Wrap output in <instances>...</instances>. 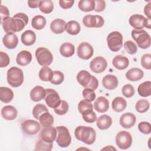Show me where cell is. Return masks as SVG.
I'll return each instance as SVG.
<instances>
[{"label":"cell","instance_id":"19","mask_svg":"<svg viewBox=\"0 0 151 151\" xmlns=\"http://www.w3.org/2000/svg\"><path fill=\"white\" fill-rule=\"evenodd\" d=\"M32 60L31 53L27 50L20 51L17 55V63L21 66H25L28 65Z\"/></svg>","mask_w":151,"mask_h":151},{"label":"cell","instance_id":"31","mask_svg":"<svg viewBox=\"0 0 151 151\" xmlns=\"http://www.w3.org/2000/svg\"><path fill=\"white\" fill-rule=\"evenodd\" d=\"M75 52V47L71 42H64L60 48V54L64 57H71Z\"/></svg>","mask_w":151,"mask_h":151},{"label":"cell","instance_id":"61","mask_svg":"<svg viewBox=\"0 0 151 151\" xmlns=\"http://www.w3.org/2000/svg\"><path fill=\"white\" fill-rule=\"evenodd\" d=\"M116 150V149L114 148L113 146L109 145V146H106L105 147H103V149H101V150Z\"/></svg>","mask_w":151,"mask_h":151},{"label":"cell","instance_id":"20","mask_svg":"<svg viewBox=\"0 0 151 151\" xmlns=\"http://www.w3.org/2000/svg\"><path fill=\"white\" fill-rule=\"evenodd\" d=\"M93 76L86 70H81L78 73L76 78L78 83L84 87L87 88L92 80Z\"/></svg>","mask_w":151,"mask_h":151},{"label":"cell","instance_id":"58","mask_svg":"<svg viewBox=\"0 0 151 151\" xmlns=\"http://www.w3.org/2000/svg\"><path fill=\"white\" fill-rule=\"evenodd\" d=\"M41 1H28V5L31 8H37L39 6Z\"/></svg>","mask_w":151,"mask_h":151},{"label":"cell","instance_id":"5","mask_svg":"<svg viewBox=\"0 0 151 151\" xmlns=\"http://www.w3.org/2000/svg\"><path fill=\"white\" fill-rule=\"evenodd\" d=\"M107 42L111 51L117 52L123 46V35L119 31H113L107 35Z\"/></svg>","mask_w":151,"mask_h":151},{"label":"cell","instance_id":"49","mask_svg":"<svg viewBox=\"0 0 151 151\" xmlns=\"http://www.w3.org/2000/svg\"><path fill=\"white\" fill-rule=\"evenodd\" d=\"M82 117L83 120L89 123H93L94 122H96L97 119V116L96 113L93 111V110H90L88 111H87L82 114Z\"/></svg>","mask_w":151,"mask_h":151},{"label":"cell","instance_id":"53","mask_svg":"<svg viewBox=\"0 0 151 151\" xmlns=\"http://www.w3.org/2000/svg\"><path fill=\"white\" fill-rule=\"evenodd\" d=\"M106 8V2L103 0H96L95 1V8L94 11L99 12L104 10Z\"/></svg>","mask_w":151,"mask_h":151},{"label":"cell","instance_id":"57","mask_svg":"<svg viewBox=\"0 0 151 151\" xmlns=\"http://www.w3.org/2000/svg\"><path fill=\"white\" fill-rule=\"evenodd\" d=\"M150 2L146 4L144 8V13L149 18H151V6Z\"/></svg>","mask_w":151,"mask_h":151},{"label":"cell","instance_id":"32","mask_svg":"<svg viewBox=\"0 0 151 151\" xmlns=\"http://www.w3.org/2000/svg\"><path fill=\"white\" fill-rule=\"evenodd\" d=\"M81 28L79 23L76 21H70L65 25V31L68 34L75 35L80 31Z\"/></svg>","mask_w":151,"mask_h":151},{"label":"cell","instance_id":"1","mask_svg":"<svg viewBox=\"0 0 151 151\" xmlns=\"http://www.w3.org/2000/svg\"><path fill=\"white\" fill-rule=\"evenodd\" d=\"M74 135L77 140L87 145L94 143L96 137L94 129L91 127L85 126H77L75 129Z\"/></svg>","mask_w":151,"mask_h":151},{"label":"cell","instance_id":"10","mask_svg":"<svg viewBox=\"0 0 151 151\" xmlns=\"http://www.w3.org/2000/svg\"><path fill=\"white\" fill-rule=\"evenodd\" d=\"M107 62L106 60L101 56L93 58L90 63V68L92 71L96 73H103L106 69Z\"/></svg>","mask_w":151,"mask_h":151},{"label":"cell","instance_id":"51","mask_svg":"<svg viewBox=\"0 0 151 151\" xmlns=\"http://www.w3.org/2000/svg\"><path fill=\"white\" fill-rule=\"evenodd\" d=\"M139 131L145 134H148L151 132V125L147 122H142L138 124Z\"/></svg>","mask_w":151,"mask_h":151},{"label":"cell","instance_id":"48","mask_svg":"<svg viewBox=\"0 0 151 151\" xmlns=\"http://www.w3.org/2000/svg\"><path fill=\"white\" fill-rule=\"evenodd\" d=\"M122 93L123 95L127 97V98H130L132 97L135 93L134 88L133 86L130 84H127L124 85L122 88Z\"/></svg>","mask_w":151,"mask_h":151},{"label":"cell","instance_id":"18","mask_svg":"<svg viewBox=\"0 0 151 151\" xmlns=\"http://www.w3.org/2000/svg\"><path fill=\"white\" fill-rule=\"evenodd\" d=\"M46 90L40 86H36L30 91L31 99L35 102H38L45 98Z\"/></svg>","mask_w":151,"mask_h":151},{"label":"cell","instance_id":"33","mask_svg":"<svg viewBox=\"0 0 151 151\" xmlns=\"http://www.w3.org/2000/svg\"><path fill=\"white\" fill-rule=\"evenodd\" d=\"M138 94L142 97H148L151 94V82L146 81L141 83L137 88Z\"/></svg>","mask_w":151,"mask_h":151},{"label":"cell","instance_id":"3","mask_svg":"<svg viewBox=\"0 0 151 151\" xmlns=\"http://www.w3.org/2000/svg\"><path fill=\"white\" fill-rule=\"evenodd\" d=\"M132 37L140 48L147 49L150 47V36L145 30L134 29L132 31Z\"/></svg>","mask_w":151,"mask_h":151},{"label":"cell","instance_id":"11","mask_svg":"<svg viewBox=\"0 0 151 151\" xmlns=\"http://www.w3.org/2000/svg\"><path fill=\"white\" fill-rule=\"evenodd\" d=\"M40 123L34 120H26L22 122L21 128L22 131L27 134H36L40 130Z\"/></svg>","mask_w":151,"mask_h":151},{"label":"cell","instance_id":"59","mask_svg":"<svg viewBox=\"0 0 151 151\" xmlns=\"http://www.w3.org/2000/svg\"><path fill=\"white\" fill-rule=\"evenodd\" d=\"M96 19H97V26L96 28H100L103 26L104 24V20L103 18L100 15H96Z\"/></svg>","mask_w":151,"mask_h":151},{"label":"cell","instance_id":"35","mask_svg":"<svg viewBox=\"0 0 151 151\" xmlns=\"http://www.w3.org/2000/svg\"><path fill=\"white\" fill-rule=\"evenodd\" d=\"M46 25V19L42 15H38L33 17L31 21L32 27L38 30L42 29Z\"/></svg>","mask_w":151,"mask_h":151},{"label":"cell","instance_id":"41","mask_svg":"<svg viewBox=\"0 0 151 151\" xmlns=\"http://www.w3.org/2000/svg\"><path fill=\"white\" fill-rule=\"evenodd\" d=\"M83 24L88 28H96L97 19L96 15H87L83 18Z\"/></svg>","mask_w":151,"mask_h":151},{"label":"cell","instance_id":"37","mask_svg":"<svg viewBox=\"0 0 151 151\" xmlns=\"http://www.w3.org/2000/svg\"><path fill=\"white\" fill-rule=\"evenodd\" d=\"M38 120L41 125L44 127L52 126L54 123V117L48 111L42 113Z\"/></svg>","mask_w":151,"mask_h":151},{"label":"cell","instance_id":"46","mask_svg":"<svg viewBox=\"0 0 151 151\" xmlns=\"http://www.w3.org/2000/svg\"><path fill=\"white\" fill-rule=\"evenodd\" d=\"M64 80V74L60 71H54V75L50 83L54 85H59L61 84Z\"/></svg>","mask_w":151,"mask_h":151},{"label":"cell","instance_id":"50","mask_svg":"<svg viewBox=\"0 0 151 151\" xmlns=\"http://www.w3.org/2000/svg\"><path fill=\"white\" fill-rule=\"evenodd\" d=\"M141 65L142 66L146 69H151V54H145L142 55L141 58Z\"/></svg>","mask_w":151,"mask_h":151},{"label":"cell","instance_id":"6","mask_svg":"<svg viewBox=\"0 0 151 151\" xmlns=\"http://www.w3.org/2000/svg\"><path fill=\"white\" fill-rule=\"evenodd\" d=\"M35 57L38 63L44 67L50 65L53 61V55L49 50L45 47H39L35 51Z\"/></svg>","mask_w":151,"mask_h":151},{"label":"cell","instance_id":"25","mask_svg":"<svg viewBox=\"0 0 151 151\" xmlns=\"http://www.w3.org/2000/svg\"><path fill=\"white\" fill-rule=\"evenodd\" d=\"M144 76L143 71L139 68H132L126 73V78L131 81H137L141 80Z\"/></svg>","mask_w":151,"mask_h":151},{"label":"cell","instance_id":"24","mask_svg":"<svg viewBox=\"0 0 151 151\" xmlns=\"http://www.w3.org/2000/svg\"><path fill=\"white\" fill-rule=\"evenodd\" d=\"M66 23L64 20L57 18L53 20L50 24V29L54 34H60L65 30Z\"/></svg>","mask_w":151,"mask_h":151},{"label":"cell","instance_id":"44","mask_svg":"<svg viewBox=\"0 0 151 151\" xmlns=\"http://www.w3.org/2000/svg\"><path fill=\"white\" fill-rule=\"evenodd\" d=\"M69 106L68 104L65 100H61L59 105L55 109L54 112L58 115H64L66 114L68 111Z\"/></svg>","mask_w":151,"mask_h":151},{"label":"cell","instance_id":"16","mask_svg":"<svg viewBox=\"0 0 151 151\" xmlns=\"http://www.w3.org/2000/svg\"><path fill=\"white\" fill-rule=\"evenodd\" d=\"M1 116L5 120H12L17 118L18 111L15 107L8 105L2 107L1 111Z\"/></svg>","mask_w":151,"mask_h":151},{"label":"cell","instance_id":"8","mask_svg":"<svg viewBox=\"0 0 151 151\" xmlns=\"http://www.w3.org/2000/svg\"><path fill=\"white\" fill-rule=\"evenodd\" d=\"M45 90L46 94L44 99L46 104L50 108H56L61 100L58 93L52 88H47Z\"/></svg>","mask_w":151,"mask_h":151},{"label":"cell","instance_id":"22","mask_svg":"<svg viewBox=\"0 0 151 151\" xmlns=\"http://www.w3.org/2000/svg\"><path fill=\"white\" fill-rule=\"evenodd\" d=\"M113 66L120 70L126 69L129 65V59L123 55H117L114 57L112 61Z\"/></svg>","mask_w":151,"mask_h":151},{"label":"cell","instance_id":"54","mask_svg":"<svg viewBox=\"0 0 151 151\" xmlns=\"http://www.w3.org/2000/svg\"><path fill=\"white\" fill-rule=\"evenodd\" d=\"M74 3V1L70 0V1H65V0H60L59 4L60 6L63 9H68L73 6Z\"/></svg>","mask_w":151,"mask_h":151},{"label":"cell","instance_id":"36","mask_svg":"<svg viewBox=\"0 0 151 151\" xmlns=\"http://www.w3.org/2000/svg\"><path fill=\"white\" fill-rule=\"evenodd\" d=\"M78 8L84 12H90L94 10V0H81L78 2Z\"/></svg>","mask_w":151,"mask_h":151},{"label":"cell","instance_id":"26","mask_svg":"<svg viewBox=\"0 0 151 151\" xmlns=\"http://www.w3.org/2000/svg\"><path fill=\"white\" fill-rule=\"evenodd\" d=\"M21 40L23 44L27 46L33 45L36 41V35L32 30H26L21 37Z\"/></svg>","mask_w":151,"mask_h":151},{"label":"cell","instance_id":"29","mask_svg":"<svg viewBox=\"0 0 151 151\" xmlns=\"http://www.w3.org/2000/svg\"><path fill=\"white\" fill-rule=\"evenodd\" d=\"M127 106L126 100L122 97H116L112 101L111 107L113 110L116 112L123 111Z\"/></svg>","mask_w":151,"mask_h":151},{"label":"cell","instance_id":"2","mask_svg":"<svg viewBox=\"0 0 151 151\" xmlns=\"http://www.w3.org/2000/svg\"><path fill=\"white\" fill-rule=\"evenodd\" d=\"M6 79L8 84L13 87H19L24 81V73L21 68L12 67L8 70Z\"/></svg>","mask_w":151,"mask_h":151},{"label":"cell","instance_id":"34","mask_svg":"<svg viewBox=\"0 0 151 151\" xmlns=\"http://www.w3.org/2000/svg\"><path fill=\"white\" fill-rule=\"evenodd\" d=\"M54 75V71L48 67H42L39 71V78L43 81H50Z\"/></svg>","mask_w":151,"mask_h":151},{"label":"cell","instance_id":"13","mask_svg":"<svg viewBox=\"0 0 151 151\" xmlns=\"http://www.w3.org/2000/svg\"><path fill=\"white\" fill-rule=\"evenodd\" d=\"M136 121V116L132 113L128 112L123 113L120 116L119 123L121 126L123 128L130 129L135 124Z\"/></svg>","mask_w":151,"mask_h":151},{"label":"cell","instance_id":"28","mask_svg":"<svg viewBox=\"0 0 151 151\" xmlns=\"http://www.w3.org/2000/svg\"><path fill=\"white\" fill-rule=\"evenodd\" d=\"M112 119L107 114H103L97 119V126L100 130H106L109 129L112 124Z\"/></svg>","mask_w":151,"mask_h":151},{"label":"cell","instance_id":"7","mask_svg":"<svg viewBox=\"0 0 151 151\" xmlns=\"http://www.w3.org/2000/svg\"><path fill=\"white\" fill-rule=\"evenodd\" d=\"M116 143L121 149H129L132 144V137L127 131H120L116 136Z\"/></svg>","mask_w":151,"mask_h":151},{"label":"cell","instance_id":"9","mask_svg":"<svg viewBox=\"0 0 151 151\" xmlns=\"http://www.w3.org/2000/svg\"><path fill=\"white\" fill-rule=\"evenodd\" d=\"M78 56L83 60H88L93 55L94 50L93 47L87 42L80 43L77 50Z\"/></svg>","mask_w":151,"mask_h":151},{"label":"cell","instance_id":"30","mask_svg":"<svg viewBox=\"0 0 151 151\" xmlns=\"http://www.w3.org/2000/svg\"><path fill=\"white\" fill-rule=\"evenodd\" d=\"M13 91L6 87H0V100L4 103H8L13 99Z\"/></svg>","mask_w":151,"mask_h":151},{"label":"cell","instance_id":"42","mask_svg":"<svg viewBox=\"0 0 151 151\" xmlns=\"http://www.w3.org/2000/svg\"><path fill=\"white\" fill-rule=\"evenodd\" d=\"M78 110L79 112L83 114V113L93 110V106L91 102L86 100H81L78 104Z\"/></svg>","mask_w":151,"mask_h":151},{"label":"cell","instance_id":"39","mask_svg":"<svg viewBox=\"0 0 151 151\" xmlns=\"http://www.w3.org/2000/svg\"><path fill=\"white\" fill-rule=\"evenodd\" d=\"M39 8L42 12L44 14H50L53 11L54 9L53 2L51 0L41 1Z\"/></svg>","mask_w":151,"mask_h":151},{"label":"cell","instance_id":"56","mask_svg":"<svg viewBox=\"0 0 151 151\" xmlns=\"http://www.w3.org/2000/svg\"><path fill=\"white\" fill-rule=\"evenodd\" d=\"M98 86H99L98 80H97V78L96 77L93 76L92 80H91L90 83L89 84L88 86L87 87V88H91V89H92L93 90H96Z\"/></svg>","mask_w":151,"mask_h":151},{"label":"cell","instance_id":"43","mask_svg":"<svg viewBox=\"0 0 151 151\" xmlns=\"http://www.w3.org/2000/svg\"><path fill=\"white\" fill-rule=\"evenodd\" d=\"M48 111L47 107L42 104H36L32 109V115L35 119L38 120L40 116L44 113Z\"/></svg>","mask_w":151,"mask_h":151},{"label":"cell","instance_id":"15","mask_svg":"<svg viewBox=\"0 0 151 151\" xmlns=\"http://www.w3.org/2000/svg\"><path fill=\"white\" fill-rule=\"evenodd\" d=\"M2 42L6 48L14 49L18 45V38L15 33H7L4 36Z\"/></svg>","mask_w":151,"mask_h":151},{"label":"cell","instance_id":"21","mask_svg":"<svg viewBox=\"0 0 151 151\" xmlns=\"http://www.w3.org/2000/svg\"><path fill=\"white\" fill-rule=\"evenodd\" d=\"M94 109L99 113H105L109 108V100L103 96L99 97L94 103Z\"/></svg>","mask_w":151,"mask_h":151},{"label":"cell","instance_id":"17","mask_svg":"<svg viewBox=\"0 0 151 151\" xmlns=\"http://www.w3.org/2000/svg\"><path fill=\"white\" fill-rule=\"evenodd\" d=\"M102 84L105 88L111 90L115 89L117 87L119 81L115 76L112 74H107L103 78Z\"/></svg>","mask_w":151,"mask_h":151},{"label":"cell","instance_id":"4","mask_svg":"<svg viewBox=\"0 0 151 151\" xmlns=\"http://www.w3.org/2000/svg\"><path fill=\"white\" fill-rule=\"evenodd\" d=\"M57 136L55 141L61 147H68L71 142V137L68 129L64 126H59L56 127Z\"/></svg>","mask_w":151,"mask_h":151},{"label":"cell","instance_id":"60","mask_svg":"<svg viewBox=\"0 0 151 151\" xmlns=\"http://www.w3.org/2000/svg\"><path fill=\"white\" fill-rule=\"evenodd\" d=\"M144 27H146L148 29L151 28V18H145L144 21Z\"/></svg>","mask_w":151,"mask_h":151},{"label":"cell","instance_id":"55","mask_svg":"<svg viewBox=\"0 0 151 151\" xmlns=\"http://www.w3.org/2000/svg\"><path fill=\"white\" fill-rule=\"evenodd\" d=\"M1 20L2 21L4 18L8 17L9 16V12L8 8L4 5H1Z\"/></svg>","mask_w":151,"mask_h":151},{"label":"cell","instance_id":"12","mask_svg":"<svg viewBox=\"0 0 151 151\" xmlns=\"http://www.w3.org/2000/svg\"><path fill=\"white\" fill-rule=\"evenodd\" d=\"M57 136V130L54 126L44 127L40 133V137L48 143H52Z\"/></svg>","mask_w":151,"mask_h":151},{"label":"cell","instance_id":"14","mask_svg":"<svg viewBox=\"0 0 151 151\" xmlns=\"http://www.w3.org/2000/svg\"><path fill=\"white\" fill-rule=\"evenodd\" d=\"M2 28L7 33H15L17 32V24L15 20L10 17L4 18L1 21Z\"/></svg>","mask_w":151,"mask_h":151},{"label":"cell","instance_id":"47","mask_svg":"<svg viewBox=\"0 0 151 151\" xmlns=\"http://www.w3.org/2000/svg\"><path fill=\"white\" fill-rule=\"evenodd\" d=\"M82 94H83V96L84 100H86L88 101H90V102L94 101L96 97L94 90H93L91 88H85L83 90Z\"/></svg>","mask_w":151,"mask_h":151},{"label":"cell","instance_id":"38","mask_svg":"<svg viewBox=\"0 0 151 151\" xmlns=\"http://www.w3.org/2000/svg\"><path fill=\"white\" fill-rule=\"evenodd\" d=\"M53 147L52 143H48L41 138L36 142L34 150L38 151H50Z\"/></svg>","mask_w":151,"mask_h":151},{"label":"cell","instance_id":"27","mask_svg":"<svg viewBox=\"0 0 151 151\" xmlns=\"http://www.w3.org/2000/svg\"><path fill=\"white\" fill-rule=\"evenodd\" d=\"M12 18L15 20L17 24V32L21 31L28 22V16L22 12H19L15 14Z\"/></svg>","mask_w":151,"mask_h":151},{"label":"cell","instance_id":"52","mask_svg":"<svg viewBox=\"0 0 151 151\" xmlns=\"http://www.w3.org/2000/svg\"><path fill=\"white\" fill-rule=\"evenodd\" d=\"M10 63V58L8 55L3 52H0V67H6Z\"/></svg>","mask_w":151,"mask_h":151},{"label":"cell","instance_id":"40","mask_svg":"<svg viewBox=\"0 0 151 151\" xmlns=\"http://www.w3.org/2000/svg\"><path fill=\"white\" fill-rule=\"evenodd\" d=\"M149 102L146 99H140L138 100L135 105L136 111L140 113L147 111L149 110Z\"/></svg>","mask_w":151,"mask_h":151},{"label":"cell","instance_id":"23","mask_svg":"<svg viewBox=\"0 0 151 151\" xmlns=\"http://www.w3.org/2000/svg\"><path fill=\"white\" fill-rule=\"evenodd\" d=\"M145 17L142 15L134 14L130 16L129 19V24L136 29H142L144 28Z\"/></svg>","mask_w":151,"mask_h":151},{"label":"cell","instance_id":"45","mask_svg":"<svg viewBox=\"0 0 151 151\" xmlns=\"http://www.w3.org/2000/svg\"><path fill=\"white\" fill-rule=\"evenodd\" d=\"M124 48L127 52L132 55L136 54L137 51V45L133 41L131 40H128L124 42Z\"/></svg>","mask_w":151,"mask_h":151}]
</instances>
